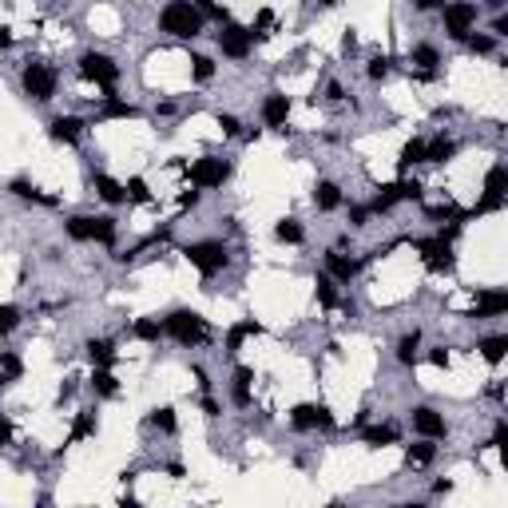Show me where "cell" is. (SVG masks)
Listing matches in <instances>:
<instances>
[{"label": "cell", "mask_w": 508, "mask_h": 508, "mask_svg": "<svg viewBox=\"0 0 508 508\" xmlns=\"http://www.w3.org/2000/svg\"><path fill=\"white\" fill-rule=\"evenodd\" d=\"M159 28L167 36H175V40H195L203 32V12L195 4H187V0H171L163 8V16H159Z\"/></svg>", "instance_id": "obj_1"}, {"label": "cell", "mask_w": 508, "mask_h": 508, "mask_svg": "<svg viewBox=\"0 0 508 508\" xmlns=\"http://www.w3.org/2000/svg\"><path fill=\"white\" fill-rule=\"evenodd\" d=\"M163 330L171 333V338H179L183 346H195V342L206 338V318L195 314V310H175V314L163 322Z\"/></svg>", "instance_id": "obj_2"}, {"label": "cell", "mask_w": 508, "mask_h": 508, "mask_svg": "<svg viewBox=\"0 0 508 508\" xmlns=\"http://www.w3.org/2000/svg\"><path fill=\"white\" fill-rule=\"evenodd\" d=\"M190 258V266H199L211 278V274H219L222 266H226V246L222 242H190L187 251H183Z\"/></svg>", "instance_id": "obj_3"}, {"label": "cell", "mask_w": 508, "mask_h": 508, "mask_svg": "<svg viewBox=\"0 0 508 508\" xmlns=\"http://www.w3.org/2000/svg\"><path fill=\"white\" fill-rule=\"evenodd\" d=\"M473 24H476V4H469V0H453V4H444V32H449V36L465 40Z\"/></svg>", "instance_id": "obj_4"}, {"label": "cell", "mask_w": 508, "mask_h": 508, "mask_svg": "<svg viewBox=\"0 0 508 508\" xmlns=\"http://www.w3.org/2000/svg\"><path fill=\"white\" fill-rule=\"evenodd\" d=\"M24 92L32 99H52L56 95V72L48 63H28L24 68Z\"/></svg>", "instance_id": "obj_5"}, {"label": "cell", "mask_w": 508, "mask_h": 508, "mask_svg": "<svg viewBox=\"0 0 508 508\" xmlns=\"http://www.w3.org/2000/svg\"><path fill=\"white\" fill-rule=\"evenodd\" d=\"M79 72H84L88 79H95L99 88H108V92L115 88V79H119V68H115L108 56H99V52H88V56L79 60Z\"/></svg>", "instance_id": "obj_6"}, {"label": "cell", "mask_w": 508, "mask_h": 508, "mask_svg": "<svg viewBox=\"0 0 508 508\" xmlns=\"http://www.w3.org/2000/svg\"><path fill=\"white\" fill-rule=\"evenodd\" d=\"M72 238H95V242H115V222L111 219H72L68 222Z\"/></svg>", "instance_id": "obj_7"}, {"label": "cell", "mask_w": 508, "mask_h": 508, "mask_svg": "<svg viewBox=\"0 0 508 508\" xmlns=\"http://www.w3.org/2000/svg\"><path fill=\"white\" fill-rule=\"evenodd\" d=\"M417 251L425 258V266L433 270H449L453 266V246H449V238H425V242H417Z\"/></svg>", "instance_id": "obj_8"}, {"label": "cell", "mask_w": 508, "mask_h": 508, "mask_svg": "<svg viewBox=\"0 0 508 508\" xmlns=\"http://www.w3.org/2000/svg\"><path fill=\"white\" fill-rule=\"evenodd\" d=\"M226 175L231 171H226L222 159H199V163L190 167V183H195V187H219Z\"/></svg>", "instance_id": "obj_9"}, {"label": "cell", "mask_w": 508, "mask_h": 508, "mask_svg": "<svg viewBox=\"0 0 508 508\" xmlns=\"http://www.w3.org/2000/svg\"><path fill=\"white\" fill-rule=\"evenodd\" d=\"M505 187H508V171H505V167H492L489 179H485V203L476 206V215L496 211V206H500V199H505Z\"/></svg>", "instance_id": "obj_10"}, {"label": "cell", "mask_w": 508, "mask_h": 508, "mask_svg": "<svg viewBox=\"0 0 508 508\" xmlns=\"http://www.w3.org/2000/svg\"><path fill=\"white\" fill-rule=\"evenodd\" d=\"M290 421L298 429H330L333 425V417L326 405H298V409L290 413Z\"/></svg>", "instance_id": "obj_11"}, {"label": "cell", "mask_w": 508, "mask_h": 508, "mask_svg": "<svg viewBox=\"0 0 508 508\" xmlns=\"http://www.w3.org/2000/svg\"><path fill=\"white\" fill-rule=\"evenodd\" d=\"M219 48H222V56H231V60H242L246 52H251V32L246 28H226L219 36Z\"/></svg>", "instance_id": "obj_12"}, {"label": "cell", "mask_w": 508, "mask_h": 508, "mask_svg": "<svg viewBox=\"0 0 508 508\" xmlns=\"http://www.w3.org/2000/svg\"><path fill=\"white\" fill-rule=\"evenodd\" d=\"M413 429L425 437V441H437V437H444V417L433 409H413Z\"/></svg>", "instance_id": "obj_13"}, {"label": "cell", "mask_w": 508, "mask_h": 508, "mask_svg": "<svg viewBox=\"0 0 508 508\" xmlns=\"http://www.w3.org/2000/svg\"><path fill=\"white\" fill-rule=\"evenodd\" d=\"M505 310H508V294L505 290H489V294L476 298V310L469 318H492V314H505Z\"/></svg>", "instance_id": "obj_14"}, {"label": "cell", "mask_w": 508, "mask_h": 508, "mask_svg": "<svg viewBox=\"0 0 508 508\" xmlns=\"http://www.w3.org/2000/svg\"><path fill=\"white\" fill-rule=\"evenodd\" d=\"M286 115H290V99L286 95H266V104H262V119L270 127H282Z\"/></svg>", "instance_id": "obj_15"}, {"label": "cell", "mask_w": 508, "mask_h": 508, "mask_svg": "<svg viewBox=\"0 0 508 508\" xmlns=\"http://www.w3.org/2000/svg\"><path fill=\"white\" fill-rule=\"evenodd\" d=\"M79 131H84V124H79L76 115H60V119L52 124V139L72 143V139H79Z\"/></svg>", "instance_id": "obj_16"}, {"label": "cell", "mask_w": 508, "mask_h": 508, "mask_svg": "<svg viewBox=\"0 0 508 508\" xmlns=\"http://www.w3.org/2000/svg\"><path fill=\"white\" fill-rule=\"evenodd\" d=\"M95 190H99V199H104V203H124V199H127V187H119L111 175H95Z\"/></svg>", "instance_id": "obj_17"}, {"label": "cell", "mask_w": 508, "mask_h": 508, "mask_svg": "<svg viewBox=\"0 0 508 508\" xmlns=\"http://www.w3.org/2000/svg\"><path fill=\"white\" fill-rule=\"evenodd\" d=\"M326 266H330V274H333V278H342V282H349V278L358 274V262L342 258L338 251H333V254H326Z\"/></svg>", "instance_id": "obj_18"}, {"label": "cell", "mask_w": 508, "mask_h": 508, "mask_svg": "<svg viewBox=\"0 0 508 508\" xmlns=\"http://www.w3.org/2000/svg\"><path fill=\"white\" fill-rule=\"evenodd\" d=\"M457 155V143L453 139H437V143H425V163H444V159Z\"/></svg>", "instance_id": "obj_19"}, {"label": "cell", "mask_w": 508, "mask_h": 508, "mask_svg": "<svg viewBox=\"0 0 508 508\" xmlns=\"http://www.w3.org/2000/svg\"><path fill=\"white\" fill-rule=\"evenodd\" d=\"M104 115H108V119H135L139 111L131 108V104H124V99H115V95L108 92V99H104Z\"/></svg>", "instance_id": "obj_20"}, {"label": "cell", "mask_w": 508, "mask_h": 508, "mask_svg": "<svg viewBox=\"0 0 508 508\" xmlns=\"http://www.w3.org/2000/svg\"><path fill=\"white\" fill-rule=\"evenodd\" d=\"M397 163H401V171H409L413 163H425V143H421V139H409L405 147H401V159H397Z\"/></svg>", "instance_id": "obj_21"}, {"label": "cell", "mask_w": 508, "mask_h": 508, "mask_svg": "<svg viewBox=\"0 0 508 508\" xmlns=\"http://www.w3.org/2000/svg\"><path fill=\"white\" fill-rule=\"evenodd\" d=\"M417 342H421V333H417V330L405 333V338L397 342V362H401V365H413V362H417Z\"/></svg>", "instance_id": "obj_22"}, {"label": "cell", "mask_w": 508, "mask_h": 508, "mask_svg": "<svg viewBox=\"0 0 508 508\" xmlns=\"http://www.w3.org/2000/svg\"><path fill=\"white\" fill-rule=\"evenodd\" d=\"M505 349H508V338H500V333H496V338H485V342H480V353H485V358H489L492 365L505 362Z\"/></svg>", "instance_id": "obj_23"}, {"label": "cell", "mask_w": 508, "mask_h": 508, "mask_svg": "<svg viewBox=\"0 0 508 508\" xmlns=\"http://www.w3.org/2000/svg\"><path fill=\"white\" fill-rule=\"evenodd\" d=\"M314 199L322 211H333V206H342V190L333 187V183H322V187L314 190Z\"/></svg>", "instance_id": "obj_24"}, {"label": "cell", "mask_w": 508, "mask_h": 508, "mask_svg": "<svg viewBox=\"0 0 508 508\" xmlns=\"http://www.w3.org/2000/svg\"><path fill=\"white\" fill-rule=\"evenodd\" d=\"M88 353H92V362L99 365V369H108V365L115 362V349H111V342H88Z\"/></svg>", "instance_id": "obj_25"}, {"label": "cell", "mask_w": 508, "mask_h": 508, "mask_svg": "<svg viewBox=\"0 0 508 508\" xmlns=\"http://www.w3.org/2000/svg\"><path fill=\"white\" fill-rule=\"evenodd\" d=\"M365 441H369V444H393L397 441V429L393 425H373V429H365Z\"/></svg>", "instance_id": "obj_26"}, {"label": "cell", "mask_w": 508, "mask_h": 508, "mask_svg": "<svg viewBox=\"0 0 508 508\" xmlns=\"http://www.w3.org/2000/svg\"><path fill=\"white\" fill-rule=\"evenodd\" d=\"M95 433V413H79L76 425H72V441H84V437H92Z\"/></svg>", "instance_id": "obj_27"}, {"label": "cell", "mask_w": 508, "mask_h": 508, "mask_svg": "<svg viewBox=\"0 0 508 508\" xmlns=\"http://www.w3.org/2000/svg\"><path fill=\"white\" fill-rule=\"evenodd\" d=\"M251 333H262V326H254V322H242V326H235V330L226 333V346L238 349V346H242V338H251Z\"/></svg>", "instance_id": "obj_28"}, {"label": "cell", "mask_w": 508, "mask_h": 508, "mask_svg": "<svg viewBox=\"0 0 508 508\" xmlns=\"http://www.w3.org/2000/svg\"><path fill=\"white\" fill-rule=\"evenodd\" d=\"M159 333H163V326H159L155 318H139L135 322V338H143V342H155Z\"/></svg>", "instance_id": "obj_29"}, {"label": "cell", "mask_w": 508, "mask_h": 508, "mask_svg": "<svg viewBox=\"0 0 508 508\" xmlns=\"http://www.w3.org/2000/svg\"><path fill=\"white\" fill-rule=\"evenodd\" d=\"M151 425H155V429H163V433H175V409H171V405L155 409V413H151Z\"/></svg>", "instance_id": "obj_30"}, {"label": "cell", "mask_w": 508, "mask_h": 508, "mask_svg": "<svg viewBox=\"0 0 508 508\" xmlns=\"http://www.w3.org/2000/svg\"><path fill=\"white\" fill-rule=\"evenodd\" d=\"M318 298H322V306H338V290H333L330 274H322V278H318Z\"/></svg>", "instance_id": "obj_31"}, {"label": "cell", "mask_w": 508, "mask_h": 508, "mask_svg": "<svg viewBox=\"0 0 508 508\" xmlns=\"http://www.w3.org/2000/svg\"><path fill=\"white\" fill-rule=\"evenodd\" d=\"M405 457H409V465H429V460H433V444H409V453H405Z\"/></svg>", "instance_id": "obj_32"}, {"label": "cell", "mask_w": 508, "mask_h": 508, "mask_svg": "<svg viewBox=\"0 0 508 508\" xmlns=\"http://www.w3.org/2000/svg\"><path fill=\"white\" fill-rule=\"evenodd\" d=\"M274 235L282 238V242H302V226L286 219V222H278V231H274Z\"/></svg>", "instance_id": "obj_33"}, {"label": "cell", "mask_w": 508, "mask_h": 508, "mask_svg": "<svg viewBox=\"0 0 508 508\" xmlns=\"http://www.w3.org/2000/svg\"><path fill=\"white\" fill-rule=\"evenodd\" d=\"M0 373H4V378H20V373H24L20 358H16V353H4V358H0Z\"/></svg>", "instance_id": "obj_34"}, {"label": "cell", "mask_w": 508, "mask_h": 508, "mask_svg": "<svg viewBox=\"0 0 508 508\" xmlns=\"http://www.w3.org/2000/svg\"><path fill=\"white\" fill-rule=\"evenodd\" d=\"M270 24H274V12H270V8H262V12H258V20H254V28H251V40H254V36H270Z\"/></svg>", "instance_id": "obj_35"}, {"label": "cell", "mask_w": 508, "mask_h": 508, "mask_svg": "<svg viewBox=\"0 0 508 508\" xmlns=\"http://www.w3.org/2000/svg\"><path fill=\"white\" fill-rule=\"evenodd\" d=\"M95 389H99V393H104V397H111V393H115V389H119V385H115V378H111V373H108V369H99V373H95Z\"/></svg>", "instance_id": "obj_36"}, {"label": "cell", "mask_w": 508, "mask_h": 508, "mask_svg": "<svg viewBox=\"0 0 508 508\" xmlns=\"http://www.w3.org/2000/svg\"><path fill=\"white\" fill-rule=\"evenodd\" d=\"M413 63H421V68H433V63H437V52H433L429 44L413 48Z\"/></svg>", "instance_id": "obj_37"}, {"label": "cell", "mask_w": 508, "mask_h": 508, "mask_svg": "<svg viewBox=\"0 0 508 508\" xmlns=\"http://www.w3.org/2000/svg\"><path fill=\"white\" fill-rule=\"evenodd\" d=\"M127 195H131L135 203H147V199H151V190H147V183H143V179H131V183H127Z\"/></svg>", "instance_id": "obj_38"}, {"label": "cell", "mask_w": 508, "mask_h": 508, "mask_svg": "<svg viewBox=\"0 0 508 508\" xmlns=\"http://www.w3.org/2000/svg\"><path fill=\"white\" fill-rule=\"evenodd\" d=\"M215 76V60H206V56H195V79H211Z\"/></svg>", "instance_id": "obj_39"}, {"label": "cell", "mask_w": 508, "mask_h": 508, "mask_svg": "<svg viewBox=\"0 0 508 508\" xmlns=\"http://www.w3.org/2000/svg\"><path fill=\"white\" fill-rule=\"evenodd\" d=\"M16 322H20V310L16 306H0V330H12Z\"/></svg>", "instance_id": "obj_40"}, {"label": "cell", "mask_w": 508, "mask_h": 508, "mask_svg": "<svg viewBox=\"0 0 508 508\" xmlns=\"http://www.w3.org/2000/svg\"><path fill=\"white\" fill-rule=\"evenodd\" d=\"M195 8H199L203 16H215V20H226V12H222V8L215 4V0H195Z\"/></svg>", "instance_id": "obj_41"}, {"label": "cell", "mask_w": 508, "mask_h": 508, "mask_svg": "<svg viewBox=\"0 0 508 508\" xmlns=\"http://www.w3.org/2000/svg\"><path fill=\"white\" fill-rule=\"evenodd\" d=\"M12 195H20V199H40V190H36V187H28L24 179H16V183H12Z\"/></svg>", "instance_id": "obj_42"}, {"label": "cell", "mask_w": 508, "mask_h": 508, "mask_svg": "<svg viewBox=\"0 0 508 508\" xmlns=\"http://www.w3.org/2000/svg\"><path fill=\"white\" fill-rule=\"evenodd\" d=\"M469 48H473L476 56H485V52H492V36H473V40H469Z\"/></svg>", "instance_id": "obj_43"}, {"label": "cell", "mask_w": 508, "mask_h": 508, "mask_svg": "<svg viewBox=\"0 0 508 508\" xmlns=\"http://www.w3.org/2000/svg\"><path fill=\"white\" fill-rule=\"evenodd\" d=\"M251 378H254L251 369H246V365H238V369H235V389H251Z\"/></svg>", "instance_id": "obj_44"}, {"label": "cell", "mask_w": 508, "mask_h": 508, "mask_svg": "<svg viewBox=\"0 0 508 508\" xmlns=\"http://www.w3.org/2000/svg\"><path fill=\"white\" fill-rule=\"evenodd\" d=\"M389 76V60H373L369 63V79H385Z\"/></svg>", "instance_id": "obj_45"}, {"label": "cell", "mask_w": 508, "mask_h": 508, "mask_svg": "<svg viewBox=\"0 0 508 508\" xmlns=\"http://www.w3.org/2000/svg\"><path fill=\"white\" fill-rule=\"evenodd\" d=\"M219 127L226 131V135H238V119H235V115H219Z\"/></svg>", "instance_id": "obj_46"}, {"label": "cell", "mask_w": 508, "mask_h": 508, "mask_svg": "<svg viewBox=\"0 0 508 508\" xmlns=\"http://www.w3.org/2000/svg\"><path fill=\"white\" fill-rule=\"evenodd\" d=\"M492 444H496V449H505V444H508V425H505V421H500L496 433H492Z\"/></svg>", "instance_id": "obj_47"}, {"label": "cell", "mask_w": 508, "mask_h": 508, "mask_svg": "<svg viewBox=\"0 0 508 508\" xmlns=\"http://www.w3.org/2000/svg\"><path fill=\"white\" fill-rule=\"evenodd\" d=\"M429 362H433V365H441V369H444V365H449V349H433V353H429Z\"/></svg>", "instance_id": "obj_48"}, {"label": "cell", "mask_w": 508, "mask_h": 508, "mask_svg": "<svg viewBox=\"0 0 508 508\" xmlns=\"http://www.w3.org/2000/svg\"><path fill=\"white\" fill-rule=\"evenodd\" d=\"M8 441H12V425H8V421L0 417V444H8Z\"/></svg>", "instance_id": "obj_49"}, {"label": "cell", "mask_w": 508, "mask_h": 508, "mask_svg": "<svg viewBox=\"0 0 508 508\" xmlns=\"http://www.w3.org/2000/svg\"><path fill=\"white\" fill-rule=\"evenodd\" d=\"M8 44H12V32H8L4 24H0V48H8Z\"/></svg>", "instance_id": "obj_50"}, {"label": "cell", "mask_w": 508, "mask_h": 508, "mask_svg": "<svg viewBox=\"0 0 508 508\" xmlns=\"http://www.w3.org/2000/svg\"><path fill=\"white\" fill-rule=\"evenodd\" d=\"M441 0H417V8H437Z\"/></svg>", "instance_id": "obj_51"}, {"label": "cell", "mask_w": 508, "mask_h": 508, "mask_svg": "<svg viewBox=\"0 0 508 508\" xmlns=\"http://www.w3.org/2000/svg\"><path fill=\"white\" fill-rule=\"evenodd\" d=\"M489 8H505V0H489Z\"/></svg>", "instance_id": "obj_52"}, {"label": "cell", "mask_w": 508, "mask_h": 508, "mask_svg": "<svg viewBox=\"0 0 508 508\" xmlns=\"http://www.w3.org/2000/svg\"><path fill=\"white\" fill-rule=\"evenodd\" d=\"M322 4H338V0H322Z\"/></svg>", "instance_id": "obj_53"}, {"label": "cell", "mask_w": 508, "mask_h": 508, "mask_svg": "<svg viewBox=\"0 0 508 508\" xmlns=\"http://www.w3.org/2000/svg\"><path fill=\"white\" fill-rule=\"evenodd\" d=\"M0 333H4V330H0Z\"/></svg>", "instance_id": "obj_54"}]
</instances>
